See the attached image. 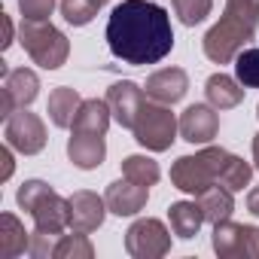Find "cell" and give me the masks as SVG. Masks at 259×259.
Returning <instances> with one entry per match:
<instances>
[{
    "label": "cell",
    "instance_id": "7c38bea8",
    "mask_svg": "<svg viewBox=\"0 0 259 259\" xmlns=\"http://www.w3.org/2000/svg\"><path fill=\"white\" fill-rule=\"evenodd\" d=\"M144 98H147V92H144L138 82H132V79H119V82H113V85L107 89L110 113H113V119H116L122 128H128V132H132L135 116H138Z\"/></svg>",
    "mask_w": 259,
    "mask_h": 259
},
{
    "label": "cell",
    "instance_id": "836d02e7",
    "mask_svg": "<svg viewBox=\"0 0 259 259\" xmlns=\"http://www.w3.org/2000/svg\"><path fill=\"white\" fill-rule=\"evenodd\" d=\"M253 162H256V165H253V168H256V171H259V135H256V138H253Z\"/></svg>",
    "mask_w": 259,
    "mask_h": 259
},
{
    "label": "cell",
    "instance_id": "cb8c5ba5",
    "mask_svg": "<svg viewBox=\"0 0 259 259\" xmlns=\"http://www.w3.org/2000/svg\"><path fill=\"white\" fill-rule=\"evenodd\" d=\"M122 177L135 180L141 186H156L162 171H159V162H153L150 156H128L122 162Z\"/></svg>",
    "mask_w": 259,
    "mask_h": 259
},
{
    "label": "cell",
    "instance_id": "4dcf8cb0",
    "mask_svg": "<svg viewBox=\"0 0 259 259\" xmlns=\"http://www.w3.org/2000/svg\"><path fill=\"white\" fill-rule=\"evenodd\" d=\"M0 162H4L0 180H10V177H13V168H16V162H13V147H10V144H7L4 150H0Z\"/></svg>",
    "mask_w": 259,
    "mask_h": 259
},
{
    "label": "cell",
    "instance_id": "9c48e42d",
    "mask_svg": "<svg viewBox=\"0 0 259 259\" xmlns=\"http://www.w3.org/2000/svg\"><path fill=\"white\" fill-rule=\"evenodd\" d=\"M4 138L7 144L16 150V153H25V156H37L43 153L46 147V125L37 113H31L28 107H19L10 119H7V128H4Z\"/></svg>",
    "mask_w": 259,
    "mask_h": 259
},
{
    "label": "cell",
    "instance_id": "30bf717a",
    "mask_svg": "<svg viewBox=\"0 0 259 259\" xmlns=\"http://www.w3.org/2000/svg\"><path fill=\"white\" fill-rule=\"evenodd\" d=\"M40 95V76L28 67H16L4 76L0 89V119H10L19 107H31Z\"/></svg>",
    "mask_w": 259,
    "mask_h": 259
},
{
    "label": "cell",
    "instance_id": "44dd1931",
    "mask_svg": "<svg viewBox=\"0 0 259 259\" xmlns=\"http://www.w3.org/2000/svg\"><path fill=\"white\" fill-rule=\"evenodd\" d=\"M79 104H82V98H79L76 89L58 85V89L49 95L46 113H49V119H52L55 128H70V125H73V116H76V110H79Z\"/></svg>",
    "mask_w": 259,
    "mask_h": 259
},
{
    "label": "cell",
    "instance_id": "d6a6232c",
    "mask_svg": "<svg viewBox=\"0 0 259 259\" xmlns=\"http://www.w3.org/2000/svg\"><path fill=\"white\" fill-rule=\"evenodd\" d=\"M247 210H250L253 217H259V186L250 189V195H247Z\"/></svg>",
    "mask_w": 259,
    "mask_h": 259
},
{
    "label": "cell",
    "instance_id": "f1b7e54d",
    "mask_svg": "<svg viewBox=\"0 0 259 259\" xmlns=\"http://www.w3.org/2000/svg\"><path fill=\"white\" fill-rule=\"evenodd\" d=\"M61 235H64V232H61ZM61 235H55V232H40V229H34L28 253H31L34 259H55V247H58V238H61Z\"/></svg>",
    "mask_w": 259,
    "mask_h": 259
},
{
    "label": "cell",
    "instance_id": "f546056e",
    "mask_svg": "<svg viewBox=\"0 0 259 259\" xmlns=\"http://www.w3.org/2000/svg\"><path fill=\"white\" fill-rule=\"evenodd\" d=\"M52 10H55V0H19L22 19H31V22H46Z\"/></svg>",
    "mask_w": 259,
    "mask_h": 259
},
{
    "label": "cell",
    "instance_id": "5bb4252c",
    "mask_svg": "<svg viewBox=\"0 0 259 259\" xmlns=\"http://www.w3.org/2000/svg\"><path fill=\"white\" fill-rule=\"evenodd\" d=\"M220 132V116L210 104H192L180 116V135L189 144H210Z\"/></svg>",
    "mask_w": 259,
    "mask_h": 259
},
{
    "label": "cell",
    "instance_id": "7402d4cb",
    "mask_svg": "<svg viewBox=\"0 0 259 259\" xmlns=\"http://www.w3.org/2000/svg\"><path fill=\"white\" fill-rule=\"evenodd\" d=\"M168 220H171V232L183 241L195 238L201 223H204V213L198 207V201H174L168 207Z\"/></svg>",
    "mask_w": 259,
    "mask_h": 259
},
{
    "label": "cell",
    "instance_id": "8fae6325",
    "mask_svg": "<svg viewBox=\"0 0 259 259\" xmlns=\"http://www.w3.org/2000/svg\"><path fill=\"white\" fill-rule=\"evenodd\" d=\"M107 201L98 195V192H89V189H79L67 198V226L70 232H95L104 226V217H107Z\"/></svg>",
    "mask_w": 259,
    "mask_h": 259
},
{
    "label": "cell",
    "instance_id": "4fadbf2b",
    "mask_svg": "<svg viewBox=\"0 0 259 259\" xmlns=\"http://www.w3.org/2000/svg\"><path fill=\"white\" fill-rule=\"evenodd\" d=\"M104 201H107L110 213H116V217H135V213H141V210L147 207V201H150V186H141V183H135V180L122 177V180H116V183L107 186Z\"/></svg>",
    "mask_w": 259,
    "mask_h": 259
},
{
    "label": "cell",
    "instance_id": "603a6c76",
    "mask_svg": "<svg viewBox=\"0 0 259 259\" xmlns=\"http://www.w3.org/2000/svg\"><path fill=\"white\" fill-rule=\"evenodd\" d=\"M110 0H61V16L73 28H85Z\"/></svg>",
    "mask_w": 259,
    "mask_h": 259
},
{
    "label": "cell",
    "instance_id": "d6986e66",
    "mask_svg": "<svg viewBox=\"0 0 259 259\" xmlns=\"http://www.w3.org/2000/svg\"><path fill=\"white\" fill-rule=\"evenodd\" d=\"M31 247V235L25 232L22 220L16 213L0 217V259H16Z\"/></svg>",
    "mask_w": 259,
    "mask_h": 259
},
{
    "label": "cell",
    "instance_id": "7a4b0ae2",
    "mask_svg": "<svg viewBox=\"0 0 259 259\" xmlns=\"http://www.w3.org/2000/svg\"><path fill=\"white\" fill-rule=\"evenodd\" d=\"M259 25V0H226L220 22L204 34L201 49L213 64H229L253 40Z\"/></svg>",
    "mask_w": 259,
    "mask_h": 259
},
{
    "label": "cell",
    "instance_id": "3957f363",
    "mask_svg": "<svg viewBox=\"0 0 259 259\" xmlns=\"http://www.w3.org/2000/svg\"><path fill=\"white\" fill-rule=\"evenodd\" d=\"M229 162V150L223 147H204L195 156H180L171 165V183L180 192L201 195L210 186H223V168Z\"/></svg>",
    "mask_w": 259,
    "mask_h": 259
},
{
    "label": "cell",
    "instance_id": "ba28073f",
    "mask_svg": "<svg viewBox=\"0 0 259 259\" xmlns=\"http://www.w3.org/2000/svg\"><path fill=\"white\" fill-rule=\"evenodd\" d=\"M125 250L135 259H159L171 250V232L165 229L162 220H138L125 232Z\"/></svg>",
    "mask_w": 259,
    "mask_h": 259
},
{
    "label": "cell",
    "instance_id": "8992f818",
    "mask_svg": "<svg viewBox=\"0 0 259 259\" xmlns=\"http://www.w3.org/2000/svg\"><path fill=\"white\" fill-rule=\"evenodd\" d=\"M19 40H22L25 52L31 55V61L40 64L43 70H58L67 61V55H70V40L49 22L22 19Z\"/></svg>",
    "mask_w": 259,
    "mask_h": 259
},
{
    "label": "cell",
    "instance_id": "83f0119b",
    "mask_svg": "<svg viewBox=\"0 0 259 259\" xmlns=\"http://www.w3.org/2000/svg\"><path fill=\"white\" fill-rule=\"evenodd\" d=\"M213 10V0H174V13L186 28L201 25Z\"/></svg>",
    "mask_w": 259,
    "mask_h": 259
},
{
    "label": "cell",
    "instance_id": "277c9868",
    "mask_svg": "<svg viewBox=\"0 0 259 259\" xmlns=\"http://www.w3.org/2000/svg\"><path fill=\"white\" fill-rule=\"evenodd\" d=\"M16 201L22 210L34 217V226L40 232H55L61 235L67 226V198H61L49 183L43 180H25L16 192Z\"/></svg>",
    "mask_w": 259,
    "mask_h": 259
},
{
    "label": "cell",
    "instance_id": "52a82bcc",
    "mask_svg": "<svg viewBox=\"0 0 259 259\" xmlns=\"http://www.w3.org/2000/svg\"><path fill=\"white\" fill-rule=\"evenodd\" d=\"M213 253L220 259H235V256H250L259 259V229L256 226H244V223H232L223 220L213 226Z\"/></svg>",
    "mask_w": 259,
    "mask_h": 259
},
{
    "label": "cell",
    "instance_id": "1f68e13d",
    "mask_svg": "<svg viewBox=\"0 0 259 259\" xmlns=\"http://www.w3.org/2000/svg\"><path fill=\"white\" fill-rule=\"evenodd\" d=\"M0 22H4V43H0V46L10 49V46H13V19H10L7 13H0Z\"/></svg>",
    "mask_w": 259,
    "mask_h": 259
},
{
    "label": "cell",
    "instance_id": "5b68a950",
    "mask_svg": "<svg viewBox=\"0 0 259 259\" xmlns=\"http://www.w3.org/2000/svg\"><path fill=\"white\" fill-rule=\"evenodd\" d=\"M177 132H180V122L171 113V107L159 104L153 98H144V104L135 116V125H132L135 141L141 147H147L150 153H165L177 141Z\"/></svg>",
    "mask_w": 259,
    "mask_h": 259
},
{
    "label": "cell",
    "instance_id": "2e32d148",
    "mask_svg": "<svg viewBox=\"0 0 259 259\" xmlns=\"http://www.w3.org/2000/svg\"><path fill=\"white\" fill-rule=\"evenodd\" d=\"M67 159L79 168V171H95L104 165L107 159V144L101 135H70L67 138Z\"/></svg>",
    "mask_w": 259,
    "mask_h": 259
},
{
    "label": "cell",
    "instance_id": "6da1fadb",
    "mask_svg": "<svg viewBox=\"0 0 259 259\" xmlns=\"http://www.w3.org/2000/svg\"><path fill=\"white\" fill-rule=\"evenodd\" d=\"M104 40L122 64H159L174 49L171 16L153 0H122L107 19Z\"/></svg>",
    "mask_w": 259,
    "mask_h": 259
},
{
    "label": "cell",
    "instance_id": "d4e9b609",
    "mask_svg": "<svg viewBox=\"0 0 259 259\" xmlns=\"http://www.w3.org/2000/svg\"><path fill=\"white\" fill-rule=\"evenodd\" d=\"M235 76L244 89H259V49L256 46H244L235 55Z\"/></svg>",
    "mask_w": 259,
    "mask_h": 259
},
{
    "label": "cell",
    "instance_id": "484cf974",
    "mask_svg": "<svg viewBox=\"0 0 259 259\" xmlns=\"http://www.w3.org/2000/svg\"><path fill=\"white\" fill-rule=\"evenodd\" d=\"M95 247L85 238V232H73V235H61L58 247H55V259H92Z\"/></svg>",
    "mask_w": 259,
    "mask_h": 259
},
{
    "label": "cell",
    "instance_id": "e575fe53",
    "mask_svg": "<svg viewBox=\"0 0 259 259\" xmlns=\"http://www.w3.org/2000/svg\"><path fill=\"white\" fill-rule=\"evenodd\" d=\"M256 116H259V107H256Z\"/></svg>",
    "mask_w": 259,
    "mask_h": 259
},
{
    "label": "cell",
    "instance_id": "ffe728a7",
    "mask_svg": "<svg viewBox=\"0 0 259 259\" xmlns=\"http://www.w3.org/2000/svg\"><path fill=\"white\" fill-rule=\"evenodd\" d=\"M195 201H198V207H201V213H204V223H210V226L229 220L232 210H235L232 189H226V186H220V183L210 186V189H204L201 195H195Z\"/></svg>",
    "mask_w": 259,
    "mask_h": 259
},
{
    "label": "cell",
    "instance_id": "e0dca14e",
    "mask_svg": "<svg viewBox=\"0 0 259 259\" xmlns=\"http://www.w3.org/2000/svg\"><path fill=\"white\" fill-rule=\"evenodd\" d=\"M110 119H113V113H110L107 98H104V101H101V98H89V101L79 104V110H76L70 128H73L76 135H101V138H107Z\"/></svg>",
    "mask_w": 259,
    "mask_h": 259
},
{
    "label": "cell",
    "instance_id": "9a60e30c",
    "mask_svg": "<svg viewBox=\"0 0 259 259\" xmlns=\"http://www.w3.org/2000/svg\"><path fill=\"white\" fill-rule=\"evenodd\" d=\"M144 92H147V98L171 107V104L183 101V95L189 92V76H186L183 67H162V70H156V73L147 76Z\"/></svg>",
    "mask_w": 259,
    "mask_h": 259
},
{
    "label": "cell",
    "instance_id": "4316f807",
    "mask_svg": "<svg viewBox=\"0 0 259 259\" xmlns=\"http://www.w3.org/2000/svg\"><path fill=\"white\" fill-rule=\"evenodd\" d=\"M250 177H253V165L244 162L241 156H232L229 153V162L223 168V186L232 189V192H241L244 186H250Z\"/></svg>",
    "mask_w": 259,
    "mask_h": 259
},
{
    "label": "cell",
    "instance_id": "ac0fdd59",
    "mask_svg": "<svg viewBox=\"0 0 259 259\" xmlns=\"http://www.w3.org/2000/svg\"><path fill=\"white\" fill-rule=\"evenodd\" d=\"M204 95H207V104L217 107V110H232L244 101V85L238 79H232L229 73H213L207 76L204 82Z\"/></svg>",
    "mask_w": 259,
    "mask_h": 259
}]
</instances>
